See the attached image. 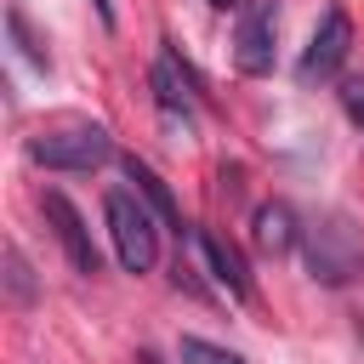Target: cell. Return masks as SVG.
<instances>
[{"instance_id":"9c48e42d","label":"cell","mask_w":364,"mask_h":364,"mask_svg":"<svg viewBox=\"0 0 364 364\" xmlns=\"http://www.w3.org/2000/svg\"><path fill=\"white\" fill-rule=\"evenodd\" d=\"M250 239H256L262 256H284L290 245H301V222H296V210H290L284 199H273V205H256V216H250Z\"/></svg>"},{"instance_id":"ba28073f","label":"cell","mask_w":364,"mask_h":364,"mask_svg":"<svg viewBox=\"0 0 364 364\" xmlns=\"http://www.w3.org/2000/svg\"><path fill=\"white\" fill-rule=\"evenodd\" d=\"M193 239H199V250H205V262H210V279H216L233 301H250V267H245L239 245H233V239H222L216 228H199Z\"/></svg>"},{"instance_id":"e0dca14e","label":"cell","mask_w":364,"mask_h":364,"mask_svg":"<svg viewBox=\"0 0 364 364\" xmlns=\"http://www.w3.org/2000/svg\"><path fill=\"white\" fill-rule=\"evenodd\" d=\"M210 6H216V11H228V6H233V0H210Z\"/></svg>"},{"instance_id":"52a82bcc","label":"cell","mask_w":364,"mask_h":364,"mask_svg":"<svg viewBox=\"0 0 364 364\" xmlns=\"http://www.w3.org/2000/svg\"><path fill=\"white\" fill-rule=\"evenodd\" d=\"M148 85H154V102L165 108V114H176V119H193V108H199V85H193V74L182 68V57L171 51V40H165V51H159V63H154V74H148Z\"/></svg>"},{"instance_id":"7a4b0ae2","label":"cell","mask_w":364,"mask_h":364,"mask_svg":"<svg viewBox=\"0 0 364 364\" xmlns=\"http://www.w3.org/2000/svg\"><path fill=\"white\" fill-rule=\"evenodd\" d=\"M102 216H108V239H114V256L125 273H148L159 262V228H154V205L142 193H125L114 188L102 199Z\"/></svg>"},{"instance_id":"5bb4252c","label":"cell","mask_w":364,"mask_h":364,"mask_svg":"<svg viewBox=\"0 0 364 364\" xmlns=\"http://www.w3.org/2000/svg\"><path fill=\"white\" fill-rule=\"evenodd\" d=\"M341 108H347V119L364 131V80H341Z\"/></svg>"},{"instance_id":"5b68a950","label":"cell","mask_w":364,"mask_h":364,"mask_svg":"<svg viewBox=\"0 0 364 364\" xmlns=\"http://www.w3.org/2000/svg\"><path fill=\"white\" fill-rule=\"evenodd\" d=\"M347 51H353V17H347L341 6H330V11L318 17V28H313V40H307L301 63H296V80H301V85H318V80L341 74Z\"/></svg>"},{"instance_id":"7c38bea8","label":"cell","mask_w":364,"mask_h":364,"mask_svg":"<svg viewBox=\"0 0 364 364\" xmlns=\"http://www.w3.org/2000/svg\"><path fill=\"white\" fill-rule=\"evenodd\" d=\"M176 353H182V364H245L233 347H216V341H205V336H182Z\"/></svg>"},{"instance_id":"30bf717a","label":"cell","mask_w":364,"mask_h":364,"mask_svg":"<svg viewBox=\"0 0 364 364\" xmlns=\"http://www.w3.org/2000/svg\"><path fill=\"white\" fill-rule=\"evenodd\" d=\"M125 176H131V182H136V193H142V199L154 205V216H159L165 228H176V233H182V210H176V199H171V188H165V176H159L154 165H142L136 154L125 159Z\"/></svg>"},{"instance_id":"8fae6325","label":"cell","mask_w":364,"mask_h":364,"mask_svg":"<svg viewBox=\"0 0 364 364\" xmlns=\"http://www.w3.org/2000/svg\"><path fill=\"white\" fill-rule=\"evenodd\" d=\"M6 296H11V307L34 301V273H28V262H23L17 245H6Z\"/></svg>"},{"instance_id":"2e32d148","label":"cell","mask_w":364,"mask_h":364,"mask_svg":"<svg viewBox=\"0 0 364 364\" xmlns=\"http://www.w3.org/2000/svg\"><path fill=\"white\" fill-rule=\"evenodd\" d=\"M136 364H165V358H159V353H148V347H142V353H136Z\"/></svg>"},{"instance_id":"9a60e30c","label":"cell","mask_w":364,"mask_h":364,"mask_svg":"<svg viewBox=\"0 0 364 364\" xmlns=\"http://www.w3.org/2000/svg\"><path fill=\"white\" fill-rule=\"evenodd\" d=\"M97 6V17H102V28H114V0H91Z\"/></svg>"},{"instance_id":"4fadbf2b","label":"cell","mask_w":364,"mask_h":364,"mask_svg":"<svg viewBox=\"0 0 364 364\" xmlns=\"http://www.w3.org/2000/svg\"><path fill=\"white\" fill-rule=\"evenodd\" d=\"M6 28H11V40H17V51H23V57H28L34 68H51V51H46V46L34 40V28H28V17H23L17 6L6 11Z\"/></svg>"},{"instance_id":"6da1fadb","label":"cell","mask_w":364,"mask_h":364,"mask_svg":"<svg viewBox=\"0 0 364 364\" xmlns=\"http://www.w3.org/2000/svg\"><path fill=\"white\" fill-rule=\"evenodd\" d=\"M301 256H307V273L330 290L364 279V228L347 216V210H318L307 228H301Z\"/></svg>"},{"instance_id":"3957f363","label":"cell","mask_w":364,"mask_h":364,"mask_svg":"<svg viewBox=\"0 0 364 364\" xmlns=\"http://www.w3.org/2000/svg\"><path fill=\"white\" fill-rule=\"evenodd\" d=\"M28 159L46 171H97L114 159V136L102 125H63V131H40L28 136Z\"/></svg>"},{"instance_id":"8992f818","label":"cell","mask_w":364,"mask_h":364,"mask_svg":"<svg viewBox=\"0 0 364 364\" xmlns=\"http://www.w3.org/2000/svg\"><path fill=\"white\" fill-rule=\"evenodd\" d=\"M40 210H46V222H51V233H57V245L68 250V262H74V273H97L102 267V256H97V245H91V233H85V222H80V210L63 199V193H46L40 199Z\"/></svg>"},{"instance_id":"277c9868","label":"cell","mask_w":364,"mask_h":364,"mask_svg":"<svg viewBox=\"0 0 364 364\" xmlns=\"http://www.w3.org/2000/svg\"><path fill=\"white\" fill-rule=\"evenodd\" d=\"M233 63H239V74H250V80L273 74V63H279V0H245V6H239Z\"/></svg>"}]
</instances>
